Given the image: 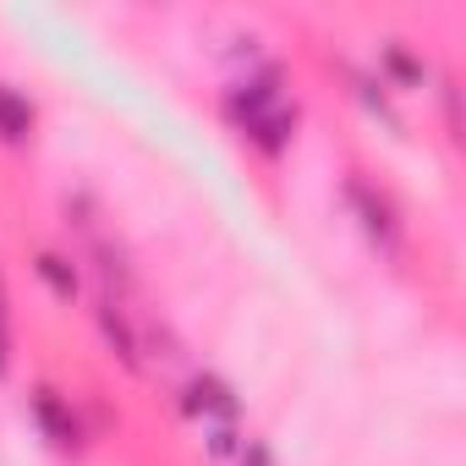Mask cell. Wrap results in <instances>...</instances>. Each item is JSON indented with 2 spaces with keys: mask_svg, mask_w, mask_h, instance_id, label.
Returning <instances> with one entry per match:
<instances>
[{
  "mask_svg": "<svg viewBox=\"0 0 466 466\" xmlns=\"http://www.w3.org/2000/svg\"><path fill=\"white\" fill-rule=\"evenodd\" d=\"M286 99H280V77L275 72H264V77H248V83H237V88H230L225 94V116L230 121H237L242 132H253L269 110H280Z\"/></svg>",
  "mask_w": 466,
  "mask_h": 466,
  "instance_id": "obj_1",
  "label": "cell"
},
{
  "mask_svg": "<svg viewBox=\"0 0 466 466\" xmlns=\"http://www.w3.org/2000/svg\"><path fill=\"white\" fill-rule=\"evenodd\" d=\"M346 198H351V208L362 214V230L373 242H384V248H395L400 242V225H395V214H390V203L384 198H373L362 181H346Z\"/></svg>",
  "mask_w": 466,
  "mask_h": 466,
  "instance_id": "obj_2",
  "label": "cell"
},
{
  "mask_svg": "<svg viewBox=\"0 0 466 466\" xmlns=\"http://www.w3.org/2000/svg\"><path fill=\"white\" fill-rule=\"evenodd\" d=\"M187 411H192V417L230 422V417H237V395H230V384H225V379H214V373H198V379L187 384Z\"/></svg>",
  "mask_w": 466,
  "mask_h": 466,
  "instance_id": "obj_3",
  "label": "cell"
},
{
  "mask_svg": "<svg viewBox=\"0 0 466 466\" xmlns=\"http://www.w3.org/2000/svg\"><path fill=\"white\" fill-rule=\"evenodd\" d=\"M34 417H39V428H45L61 450L77 444V417H72V406H66L56 390H34Z\"/></svg>",
  "mask_w": 466,
  "mask_h": 466,
  "instance_id": "obj_4",
  "label": "cell"
},
{
  "mask_svg": "<svg viewBox=\"0 0 466 466\" xmlns=\"http://www.w3.org/2000/svg\"><path fill=\"white\" fill-rule=\"evenodd\" d=\"M34 137V105L28 94L0 83V143H28Z\"/></svg>",
  "mask_w": 466,
  "mask_h": 466,
  "instance_id": "obj_5",
  "label": "cell"
},
{
  "mask_svg": "<svg viewBox=\"0 0 466 466\" xmlns=\"http://www.w3.org/2000/svg\"><path fill=\"white\" fill-rule=\"evenodd\" d=\"M34 275L50 286L56 302H77V291H83V286H77V269H72L61 253H39V258H34Z\"/></svg>",
  "mask_w": 466,
  "mask_h": 466,
  "instance_id": "obj_6",
  "label": "cell"
},
{
  "mask_svg": "<svg viewBox=\"0 0 466 466\" xmlns=\"http://www.w3.org/2000/svg\"><path fill=\"white\" fill-rule=\"evenodd\" d=\"M99 335H105V346H110L127 368H137V335H132V324L116 313V302H99Z\"/></svg>",
  "mask_w": 466,
  "mask_h": 466,
  "instance_id": "obj_7",
  "label": "cell"
},
{
  "mask_svg": "<svg viewBox=\"0 0 466 466\" xmlns=\"http://www.w3.org/2000/svg\"><path fill=\"white\" fill-rule=\"evenodd\" d=\"M291 132H297V110H291V105H280V110H269V116H264V121H258L248 137H253L264 154H286Z\"/></svg>",
  "mask_w": 466,
  "mask_h": 466,
  "instance_id": "obj_8",
  "label": "cell"
},
{
  "mask_svg": "<svg viewBox=\"0 0 466 466\" xmlns=\"http://www.w3.org/2000/svg\"><path fill=\"white\" fill-rule=\"evenodd\" d=\"M384 66H390V72H395V77H400V83H411V88H417V83H422V66H417V61H411V56H406V50H395V45H390V50H384Z\"/></svg>",
  "mask_w": 466,
  "mask_h": 466,
  "instance_id": "obj_9",
  "label": "cell"
},
{
  "mask_svg": "<svg viewBox=\"0 0 466 466\" xmlns=\"http://www.w3.org/2000/svg\"><path fill=\"white\" fill-rule=\"evenodd\" d=\"M12 368V329H6V308H0V379Z\"/></svg>",
  "mask_w": 466,
  "mask_h": 466,
  "instance_id": "obj_10",
  "label": "cell"
}]
</instances>
